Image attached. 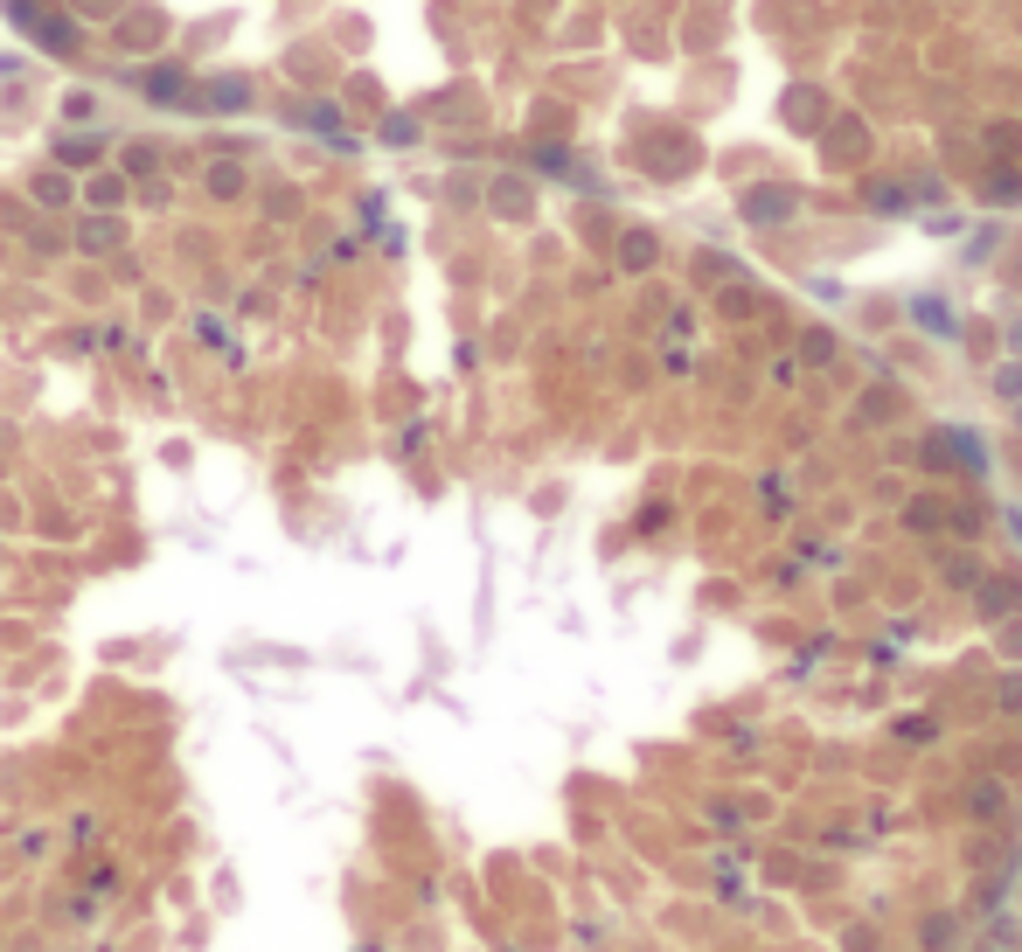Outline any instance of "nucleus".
<instances>
[{
	"mask_svg": "<svg viewBox=\"0 0 1022 952\" xmlns=\"http://www.w3.org/2000/svg\"><path fill=\"white\" fill-rule=\"evenodd\" d=\"M974 814H1002V786H974Z\"/></svg>",
	"mask_w": 1022,
	"mask_h": 952,
	"instance_id": "nucleus-1",
	"label": "nucleus"
},
{
	"mask_svg": "<svg viewBox=\"0 0 1022 952\" xmlns=\"http://www.w3.org/2000/svg\"><path fill=\"white\" fill-rule=\"evenodd\" d=\"M925 946H932V952L953 946V925H946V918H932V925H925Z\"/></svg>",
	"mask_w": 1022,
	"mask_h": 952,
	"instance_id": "nucleus-2",
	"label": "nucleus"
}]
</instances>
